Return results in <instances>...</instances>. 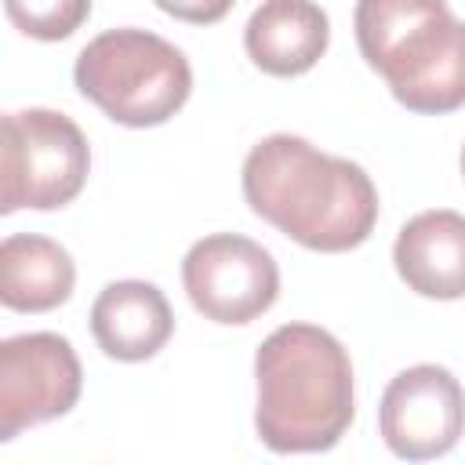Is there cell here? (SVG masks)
<instances>
[{
	"label": "cell",
	"instance_id": "obj_1",
	"mask_svg": "<svg viewBox=\"0 0 465 465\" xmlns=\"http://www.w3.org/2000/svg\"><path fill=\"white\" fill-rule=\"evenodd\" d=\"M243 200L283 236L323 254L360 247L378 222L371 174L298 134H269L247 153Z\"/></svg>",
	"mask_w": 465,
	"mask_h": 465
},
{
	"label": "cell",
	"instance_id": "obj_2",
	"mask_svg": "<svg viewBox=\"0 0 465 465\" xmlns=\"http://www.w3.org/2000/svg\"><path fill=\"white\" fill-rule=\"evenodd\" d=\"M258 440L276 454L331 450L352 414V363L345 345L316 323H283L254 352Z\"/></svg>",
	"mask_w": 465,
	"mask_h": 465
},
{
	"label": "cell",
	"instance_id": "obj_3",
	"mask_svg": "<svg viewBox=\"0 0 465 465\" xmlns=\"http://www.w3.org/2000/svg\"><path fill=\"white\" fill-rule=\"evenodd\" d=\"M352 25L400 105L425 116L465 105V22L447 0H356Z\"/></svg>",
	"mask_w": 465,
	"mask_h": 465
},
{
	"label": "cell",
	"instance_id": "obj_4",
	"mask_svg": "<svg viewBox=\"0 0 465 465\" xmlns=\"http://www.w3.org/2000/svg\"><path fill=\"white\" fill-rule=\"evenodd\" d=\"M76 91L124 127H156L171 120L193 91L189 58L149 29H105L73 69Z\"/></svg>",
	"mask_w": 465,
	"mask_h": 465
},
{
	"label": "cell",
	"instance_id": "obj_5",
	"mask_svg": "<svg viewBox=\"0 0 465 465\" xmlns=\"http://www.w3.org/2000/svg\"><path fill=\"white\" fill-rule=\"evenodd\" d=\"M91 171L84 131L54 109H15L0 142V214L54 211L80 196Z\"/></svg>",
	"mask_w": 465,
	"mask_h": 465
},
{
	"label": "cell",
	"instance_id": "obj_6",
	"mask_svg": "<svg viewBox=\"0 0 465 465\" xmlns=\"http://www.w3.org/2000/svg\"><path fill=\"white\" fill-rule=\"evenodd\" d=\"M182 283L200 316L214 323H251L276 302L280 269L262 243L240 232H211L185 251Z\"/></svg>",
	"mask_w": 465,
	"mask_h": 465
},
{
	"label": "cell",
	"instance_id": "obj_7",
	"mask_svg": "<svg viewBox=\"0 0 465 465\" xmlns=\"http://www.w3.org/2000/svg\"><path fill=\"white\" fill-rule=\"evenodd\" d=\"M84 367L69 338L51 331L15 334L0 341V440L11 443L22 429L62 418L76 407Z\"/></svg>",
	"mask_w": 465,
	"mask_h": 465
},
{
	"label": "cell",
	"instance_id": "obj_8",
	"mask_svg": "<svg viewBox=\"0 0 465 465\" xmlns=\"http://www.w3.org/2000/svg\"><path fill=\"white\" fill-rule=\"evenodd\" d=\"M378 429L385 447L407 461L447 454L465 432V389L436 363L400 371L378 403Z\"/></svg>",
	"mask_w": 465,
	"mask_h": 465
},
{
	"label": "cell",
	"instance_id": "obj_9",
	"mask_svg": "<svg viewBox=\"0 0 465 465\" xmlns=\"http://www.w3.org/2000/svg\"><path fill=\"white\" fill-rule=\"evenodd\" d=\"M91 334L105 356L142 363L174 334V312L156 283L116 280L105 283L91 305Z\"/></svg>",
	"mask_w": 465,
	"mask_h": 465
},
{
	"label": "cell",
	"instance_id": "obj_10",
	"mask_svg": "<svg viewBox=\"0 0 465 465\" xmlns=\"http://www.w3.org/2000/svg\"><path fill=\"white\" fill-rule=\"evenodd\" d=\"M392 262L400 280L436 302L465 298V214L458 211H421L414 214L396 243Z\"/></svg>",
	"mask_w": 465,
	"mask_h": 465
},
{
	"label": "cell",
	"instance_id": "obj_11",
	"mask_svg": "<svg viewBox=\"0 0 465 465\" xmlns=\"http://www.w3.org/2000/svg\"><path fill=\"white\" fill-rule=\"evenodd\" d=\"M331 22L316 0H262L243 25V47L269 76L309 73L323 58Z\"/></svg>",
	"mask_w": 465,
	"mask_h": 465
},
{
	"label": "cell",
	"instance_id": "obj_12",
	"mask_svg": "<svg viewBox=\"0 0 465 465\" xmlns=\"http://www.w3.org/2000/svg\"><path fill=\"white\" fill-rule=\"evenodd\" d=\"M76 283L69 251L36 232H15L0 243V302L15 312L58 309Z\"/></svg>",
	"mask_w": 465,
	"mask_h": 465
},
{
	"label": "cell",
	"instance_id": "obj_13",
	"mask_svg": "<svg viewBox=\"0 0 465 465\" xmlns=\"http://www.w3.org/2000/svg\"><path fill=\"white\" fill-rule=\"evenodd\" d=\"M4 11L33 40H65L87 22L91 0H4Z\"/></svg>",
	"mask_w": 465,
	"mask_h": 465
},
{
	"label": "cell",
	"instance_id": "obj_14",
	"mask_svg": "<svg viewBox=\"0 0 465 465\" xmlns=\"http://www.w3.org/2000/svg\"><path fill=\"white\" fill-rule=\"evenodd\" d=\"M153 4H156L163 15L178 18V22L211 25V22H222L236 0H153Z\"/></svg>",
	"mask_w": 465,
	"mask_h": 465
},
{
	"label": "cell",
	"instance_id": "obj_15",
	"mask_svg": "<svg viewBox=\"0 0 465 465\" xmlns=\"http://www.w3.org/2000/svg\"><path fill=\"white\" fill-rule=\"evenodd\" d=\"M461 174H465V149H461Z\"/></svg>",
	"mask_w": 465,
	"mask_h": 465
}]
</instances>
